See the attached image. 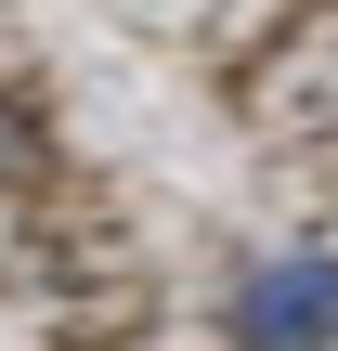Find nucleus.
I'll return each instance as SVG.
<instances>
[{"label":"nucleus","mask_w":338,"mask_h":351,"mask_svg":"<svg viewBox=\"0 0 338 351\" xmlns=\"http://www.w3.org/2000/svg\"><path fill=\"white\" fill-rule=\"evenodd\" d=\"M234 351H338V247H274L221 300Z\"/></svg>","instance_id":"nucleus-1"}]
</instances>
